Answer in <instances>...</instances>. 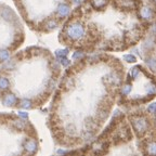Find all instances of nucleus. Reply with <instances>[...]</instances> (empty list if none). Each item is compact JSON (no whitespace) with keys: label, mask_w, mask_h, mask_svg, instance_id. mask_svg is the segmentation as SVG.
I'll return each instance as SVG.
<instances>
[{"label":"nucleus","mask_w":156,"mask_h":156,"mask_svg":"<svg viewBox=\"0 0 156 156\" xmlns=\"http://www.w3.org/2000/svg\"><path fill=\"white\" fill-rule=\"evenodd\" d=\"M67 53H68L67 50H60V51H56V56H58V58H61L67 55Z\"/></svg>","instance_id":"obj_14"},{"label":"nucleus","mask_w":156,"mask_h":156,"mask_svg":"<svg viewBox=\"0 0 156 156\" xmlns=\"http://www.w3.org/2000/svg\"><path fill=\"white\" fill-rule=\"evenodd\" d=\"M116 5L124 9H133L136 8V0H116Z\"/></svg>","instance_id":"obj_5"},{"label":"nucleus","mask_w":156,"mask_h":156,"mask_svg":"<svg viewBox=\"0 0 156 156\" xmlns=\"http://www.w3.org/2000/svg\"><path fill=\"white\" fill-rule=\"evenodd\" d=\"M98 116H99V119H100V120H104L105 118L108 116V111L103 110V108H102V111H100V112L98 113Z\"/></svg>","instance_id":"obj_11"},{"label":"nucleus","mask_w":156,"mask_h":156,"mask_svg":"<svg viewBox=\"0 0 156 156\" xmlns=\"http://www.w3.org/2000/svg\"><path fill=\"white\" fill-rule=\"evenodd\" d=\"M60 60V62L62 63V65L63 66H67V65H69V61H68L67 58L64 56V58H58Z\"/></svg>","instance_id":"obj_18"},{"label":"nucleus","mask_w":156,"mask_h":156,"mask_svg":"<svg viewBox=\"0 0 156 156\" xmlns=\"http://www.w3.org/2000/svg\"><path fill=\"white\" fill-rule=\"evenodd\" d=\"M20 116L23 117V118H27V116H28V115H27L26 113H24V112H21V113H20Z\"/></svg>","instance_id":"obj_19"},{"label":"nucleus","mask_w":156,"mask_h":156,"mask_svg":"<svg viewBox=\"0 0 156 156\" xmlns=\"http://www.w3.org/2000/svg\"><path fill=\"white\" fill-rule=\"evenodd\" d=\"M130 91H131V85H129V83H127V85H125L124 87H122V93L124 95L129 94Z\"/></svg>","instance_id":"obj_12"},{"label":"nucleus","mask_w":156,"mask_h":156,"mask_svg":"<svg viewBox=\"0 0 156 156\" xmlns=\"http://www.w3.org/2000/svg\"><path fill=\"white\" fill-rule=\"evenodd\" d=\"M23 146H24L25 151H26L27 153L35 154L37 152L38 144H37V142H36V140H35V139H27V140H25Z\"/></svg>","instance_id":"obj_3"},{"label":"nucleus","mask_w":156,"mask_h":156,"mask_svg":"<svg viewBox=\"0 0 156 156\" xmlns=\"http://www.w3.org/2000/svg\"><path fill=\"white\" fill-rule=\"evenodd\" d=\"M56 26H58V22H56L55 20H49L44 24V29H46L47 32H51V30L56 28Z\"/></svg>","instance_id":"obj_8"},{"label":"nucleus","mask_w":156,"mask_h":156,"mask_svg":"<svg viewBox=\"0 0 156 156\" xmlns=\"http://www.w3.org/2000/svg\"><path fill=\"white\" fill-rule=\"evenodd\" d=\"M140 14H141V16L143 17L144 20H151L152 17H153V12H152V10L147 7L142 8L141 11H140Z\"/></svg>","instance_id":"obj_6"},{"label":"nucleus","mask_w":156,"mask_h":156,"mask_svg":"<svg viewBox=\"0 0 156 156\" xmlns=\"http://www.w3.org/2000/svg\"><path fill=\"white\" fill-rule=\"evenodd\" d=\"M65 35L69 40L72 41H79L85 37V28H83V25L80 23L75 22L69 24L68 26L65 27Z\"/></svg>","instance_id":"obj_1"},{"label":"nucleus","mask_w":156,"mask_h":156,"mask_svg":"<svg viewBox=\"0 0 156 156\" xmlns=\"http://www.w3.org/2000/svg\"><path fill=\"white\" fill-rule=\"evenodd\" d=\"M69 11H71L69 5H65V3H61L58 8L56 14H58V16L60 17V19H64V17L67 16V15L69 14Z\"/></svg>","instance_id":"obj_4"},{"label":"nucleus","mask_w":156,"mask_h":156,"mask_svg":"<svg viewBox=\"0 0 156 156\" xmlns=\"http://www.w3.org/2000/svg\"><path fill=\"white\" fill-rule=\"evenodd\" d=\"M83 56V53L81 51H78V52H76V53H74V55H73V58L74 60H79V58H81Z\"/></svg>","instance_id":"obj_17"},{"label":"nucleus","mask_w":156,"mask_h":156,"mask_svg":"<svg viewBox=\"0 0 156 156\" xmlns=\"http://www.w3.org/2000/svg\"><path fill=\"white\" fill-rule=\"evenodd\" d=\"M147 111H149L151 114H156V103H153V104L150 105Z\"/></svg>","instance_id":"obj_15"},{"label":"nucleus","mask_w":156,"mask_h":156,"mask_svg":"<svg viewBox=\"0 0 156 156\" xmlns=\"http://www.w3.org/2000/svg\"><path fill=\"white\" fill-rule=\"evenodd\" d=\"M146 153L151 155H156V142H151L146 146Z\"/></svg>","instance_id":"obj_9"},{"label":"nucleus","mask_w":156,"mask_h":156,"mask_svg":"<svg viewBox=\"0 0 156 156\" xmlns=\"http://www.w3.org/2000/svg\"><path fill=\"white\" fill-rule=\"evenodd\" d=\"M155 1H156V0H155Z\"/></svg>","instance_id":"obj_21"},{"label":"nucleus","mask_w":156,"mask_h":156,"mask_svg":"<svg viewBox=\"0 0 156 156\" xmlns=\"http://www.w3.org/2000/svg\"><path fill=\"white\" fill-rule=\"evenodd\" d=\"M146 64L151 68L152 71L156 73V60H153V58H146Z\"/></svg>","instance_id":"obj_10"},{"label":"nucleus","mask_w":156,"mask_h":156,"mask_svg":"<svg viewBox=\"0 0 156 156\" xmlns=\"http://www.w3.org/2000/svg\"><path fill=\"white\" fill-rule=\"evenodd\" d=\"M91 5L94 9L101 10L107 5V0H91Z\"/></svg>","instance_id":"obj_7"},{"label":"nucleus","mask_w":156,"mask_h":156,"mask_svg":"<svg viewBox=\"0 0 156 156\" xmlns=\"http://www.w3.org/2000/svg\"><path fill=\"white\" fill-rule=\"evenodd\" d=\"M132 77L133 78H136L138 76H139V74H140V68L139 67H134V68H132Z\"/></svg>","instance_id":"obj_16"},{"label":"nucleus","mask_w":156,"mask_h":156,"mask_svg":"<svg viewBox=\"0 0 156 156\" xmlns=\"http://www.w3.org/2000/svg\"><path fill=\"white\" fill-rule=\"evenodd\" d=\"M124 58L127 62H129V63H133V62L136 61V56L132 55V54H126V55H124Z\"/></svg>","instance_id":"obj_13"},{"label":"nucleus","mask_w":156,"mask_h":156,"mask_svg":"<svg viewBox=\"0 0 156 156\" xmlns=\"http://www.w3.org/2000/svg\"><path fill=\"white\" fill-rule=\"evenodd\" d=\"M80 1H81V0H74V2H75V3H79Z\"/></svg>","instance_id":"obj_20"},{"label":"nucleus","mask_w":156,"mask_h":156,"mask_svg":"<svg viewBox=\"0 0 156 156\" xmlns=\"http://www.w3.org/2000/svg\"><path fill=\"white\" fill-rule=\"evenodd\" d=\"M132 126H133L134 131L136 132L138 136H142L146 132V130L149 129V122L144 116L138 115L131 118Z\"/></svg>","instance_id":"obj_2"}]
</instances>
